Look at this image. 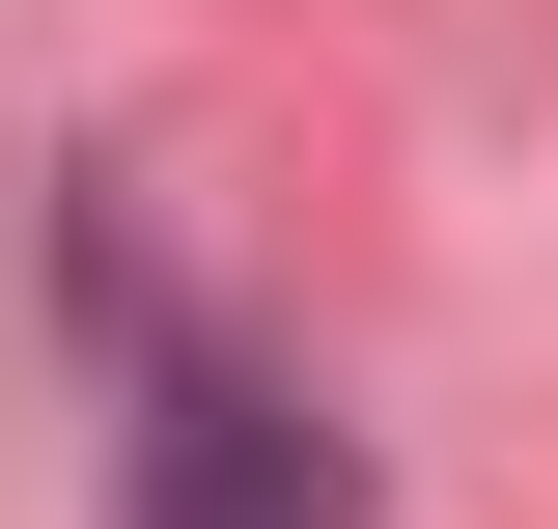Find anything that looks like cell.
Here are the masks:
<instances>
[{
	"label": "cell",
	"mask_w": 558,
	"mask_h": 529,
	"mask_svg": "<svg viewBox=\"0 0 558 529\" xmlns=\"http://www.w3.org/2000/svg\"><path fill=\"white\" fill-rule=\"evenodd\" d=\"M140 529H363V473L307 446L279 391H223V362H196V391L140 418Z\"/></svg>",
	"instance_id": "cell-1"
}]
</instances>
